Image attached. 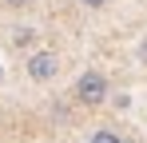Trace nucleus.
I'll list each match as a JSON object with an SVG mask.
<instances>
[{"label": "nucleus", "mask_w": 147, "mask_h": 143, "mask_svg": "<svg viewBox=\"0 0 147 143\" xmlns=\"http://www.w3.org/2000/svg\"><path fill=\"white\" fill-rule=\"evenodd\" d=\"M72 99L80 107H103V103L111 99V80L99 68H84L76 76V84H72Z\"/></svg>", "instance_id": "obj_1"}, {"label": "nucleus", "mask_w": 147, "mask_h": 143, "mask_svg": "<svg viewBox=\"0 0 147 143\" xmlns=\"http://www.w3.org/2000/svg\"><path fill=\"white\" fill-rule=\"evenodd\" d=\"M0 4H4V8H12V12H24V8H32L36 0H0Z\"/></svg>", "instance_id": "obj_4"}, {"label": "nucleus", "mask_w": 147, "mask_h": 143, "mask_svg": "<svg viewBox=\"0 0 147 143\" xmlns=\"http://www.w3.org/2000/svg\"><path fill=\"white\" fill-rule=\"evenodd\" d=\"M80 4H84V8H88V12H99V8H107V4H111V0H80Z\"/></svg>", "instance_id": "obj_6"}, {"label": "nucleus", "mask_w": 147, "mask_h": 143, "mask_svg": "<svg viewBox=\"0 0 147 143\" xmlns=\"http://www.w3.org/2000/svg\"><path fill=\"white\" fill-rule=\"evenodd\" d=\"M32 32H36V28H16V36H12V40H16V44H32V40H36Z\"/></svg>", "instance_id": "obj_5"}, {"label": "nucleus", "mask_w": 147, "mask_h": 143, "mask_svg": "<svg viewBox=\"0 0 147 143\" xmlns=\"http://www.w3.org/2000/svg\"><path fill=\"white\" fill-rule=\"evenodd\" d=\"M24 72L32 84H52L60 72H64V56L56 48H32L24 56Z\"/></svg>", "instance_id": "obj_2"}, {"label": "nucleus", "mask_w": 147, "mask_h": 143, "mask_svg": "<svg viewBox=\"0 0 147 143\" xmlns=\"http://www.w3.org/2000/svg\"><path fill=\"white\" fill-rule=\"evenodd\" d=\"M127 143H135V139H131V135H127Z\"/></svg>", "instance_id": "obj_7"}, {"label": "nucleus", "mask_w": 147, "mask_h": 143, "mask_svg": "<svg viewBox=\"0 0 147 143\" xmlns=\"http://www.w3.org/2000/svg\"><path fill=\"white\" fill-rule=\"evenodd\" d=\"M88 143H127V135H123L119 127H107V123H103V127H96V131L88 135Z\"/></svg>", "instance_id": "obj_3"}]
</instances>
